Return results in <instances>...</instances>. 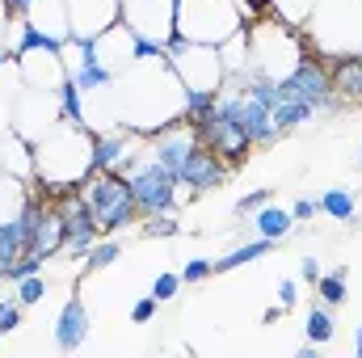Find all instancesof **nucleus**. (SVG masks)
Segmentation results:
<instances>
[{"label":"nucleus","instance_id":"f257e3e1","mask_svg":"<svg viewBox=\"0 0 362 358\" xmlns=\"http://www.w3.org/2000/svg\"><path fill=\"white\" fill-rule=\"evenodd\" d=\"M85 198H89L93 215H97V232H122L139 219V207H135V194H131V181L118 169H105V173H89L85 178Z\"/></svg>","mask_w":362,"mask_h":358},{"label":"nucleus","instance_id":"f03ea898","mask_svg":"<svg viewBox=\"0 0 362 358\" xmlns=\"http://www.w3.org/2000/svg\"><path fill=\"white\" fill-rule=\"evenodd\" d=\"M194 131H198V139L206 144V148H215L228 165H245L249 161V152H253V139L240 131V122H236V114H232V101L219 93V101H215V110L211 114H202L198 122H189Z\"/></svg>","mask_w":362,"mask_h":358},{"label":"nucleus","instance_id":"7ed1b4c3","mask_svg":"<svg viewBox=\"0 0 362 358\" xmlns=\"http://www.w3.org/2000/svg\"><path fill=\"white\" fill-rule=\"evenodd\" d=\"M55 211H59V219H64V253L85 258L93 249V241L101 236V232H97V215H93L89 198H85V185H64V190H55Z\"/></svg>","mask_w":362,"mask_h":358},{"label":"nucleus","instance_id":"20e7f679","mask_svg":"<svg viewBox=\"0 0 362 358\" xmlns=\"http://www.w3.org/2000/svg\"><path fill=\"white\" fill-rule=\"evenodd\" d=\"M127 181H131V194H135V207H139L144 219H148V215H173V211H177V185L181 181L173 178L165 165L144 161L139 169L127 173Z\"/></svg>","mask_w":362,"mask_h":358},{"label":"nucleus","instance_id":"39448f33","mask_svg":"<svg viewBox=\"0 0 362 358\" xmlns=\"http://www.w3.org/2000/svg\"><path fill=\"white\" fill-rule=\"evenodd\" d=\"M228 173H232V165H228L215 148H206V144L198 139L194 152H189L185 165H181L177 181L189 190V194H211V190H219V185L228 181Z\"/></svg>","mask_w":362,"mask_h":358},{"label":"nucleus","instance_id":"423d86ee","mask_svg":"<svg viewBox=\"0 0 362 358\" xmlns=\"http://www.w3.org/2000/svg\"><path fill=\"white\" fill-rule=\"evenodd\" d=\"M232 101V114H236V122H240V131L253 139V148H266V144H274L282 131L274 127L270 118V105H262L257 97H249V93H236V97H228Z\"/></svg>","mask_w":362,"mask_h":358},{"label":"nucleus","instance_id":"0eeeda50","mask_svg":"<svg viewBox=\"0 0 362 358\" xmlns=\"http://www.w3.org/2000/svg\"><path fill=\"white\" fill-rule=\"evenodd\" d=\"M85 337H89V308L81 304V295H72L64 304L59 321H55V346L59 350H81Z\"/></svg>","mask_w":362,"mask_h":358},{"label":"nucleus","instance_id":"6e6552de","mask_svg":"<svg viewBox=\"0 0 362 358\" xmlns=\"http://www.w3.org/2000/svg\"><path fill=\"white\" fill-rule=\"evenodd\" d=\"M329 85L341 101H362V55H333L329 59Z\"/></svg>","mask_w":362,"mask_h":358},{"label":"nucleus","instance_id":"1a4fd4ad","mask_svg":"<svg viewBox=\"0 0 362 358\" xmlns=\"http://www.w3.org/2000/svg\"><path fill=\"white\" fill-rule=\"evenodd\" d=\"M253 228H257V236H266V241H286L291 228H295V215H291L286 207L266 202L262 211H253Z\"/></svg>","mask_w":362,"mask_h":358},{"label":"nucleus","instance_id":"9d476101","mask_svg":"<svg viewBox=\"0 0 362 358\" xmlns=\"http://www.w3.org/2000/svg\"><path fill=\"white\" fill-rule=\"evenodd\" d=\"M122 156H127V139H122V131L118 135H93V173H105V169H118L122 165Z\"/></svg>","mask_w":362,"mask_h":358},{"label":"nucleus","instance_id":"9b49d317","mask_svg":"<svg viewBox=\"0 0 362 358\" xmlns=\"http://www.w3.org/2000/svg\"><path fill=\"white\" fill-rule=\"evenodd\" d=\"M21 253H25V228H21V215L0 219V278H4V270L13 266Z\"/></svg>","mask_w":362,"mask_h":358},{"label":"nucleus","instance_id":"f8f14e48","mask_svg":"<svg viewBox=\"0 0 362 358\" xmlns=\"http://www.w3.org/2000/svg\"><path fill=\"white\" fill-rule=\"evenodd\" d=\"M278 245H282V241H266V236H257L253 245H240V249H232L228 258H219V262H215V274H228V270L249 266V262H257V258H270Z\"/></svg>","mask_w":362,"mask_h":358},{"label":"nucleus","instance_id":"ddd939ff","mask_svg":"<svg viewBox=\"0 0 362 358\" xmlns=\"http://www.w3.org/2000/svg\"><path fill=\"white\" fill-rule=\"evenodd\" d=\"M55 93H59V122H64V127H85V122H89V118H85V101H81L85 93L76 89L68 76L59 81Z\"/></svg>","mask_w":362,"mask_h":358},{"label":"nucleus","instance_id":"4468645a","mask_svg":"<svg viewBox=\"0 0 362 358\" xmlns=\"http://www.w3.org/2000/svg\"><path fill=\"white\" fill-rule=\"evenodd\" d=\"M312 114H320L312 101H278V105L270 110V118H274L278 131H295V127H303Z\"/></svg>","mask_w":362,"mask_h":358},{"label":"nucleus","instance_id":"2eb2a0df","mask_svg":"<svg viewBox=\"0 0 362 358\" xmlns=\"http://www.w3.org/2000/svg\"><path fill=\"white\" fill-rule=\"evenodd\" d=\"M320 211L333 215L337 224H354L358 219V207H354V194L350 190H325L320 194Z\"/></svg>","mask_w":362,"mask_h":358},{"label":"nucleus","instance_id":"dca6fc26","mask_svg":"<svg viewBox=\"0 0 362 358\" xmlns=\"http://www.w3.org/2000/svg\"><path fill=\"white\" fill-rule=\"evenodd\" d=\"M219 101V89H181V118L198 122L202 114H211Z\"/></svg>","mask_w":362,"mask_h":358},{"label":"nucleus","instance_id":"f3484780","mask_svg":"<svg viewBox=\"0 0 362 358\" xmlns=\"http://www.w3.org/2000/svg\"><path fill=\"white\" fill-rule=\"evenodd\" d=\"M68 81L81 93H93V89H105V85L114 81V68H105V64H81V68L68 72Z\"/></svg>","mask_w":362,"mask_h":358},{"label":"nucleus","instance_id":"a211bd4d","mask_svg":"<svg viewBox=\"0 0 362 358\" xmlns=\"http://www.w3.org/2000/svg\"><path fill=\"white\" fill-rule=\"evenodd\" d=\"M316 295H320V304H325V308H337V304L346 299V266L320 274V278H316Z\"/></svg>","mask_w":362,"mask_h":358},{"label":"nucleus","instance_id":"6ab92c4d","mask_svg":"<svg viewBox=\"0 0 362 358\" xmlns=\"http://www.w3.org/2000/svg\"><path fill=\"white\" fill-rule=\"evenodd\" d=\"M303 333H308V342H316V346H325L329 337H333V316H329V308L320 304H312V312H308V321H303Z\"/></svg>","mask_w":362,"mask_h":358},{"label":"nucleus","instance_id":"aec40b11","mask_svg":"<svg viewBox=\"0 0 362 358\" xmlns=\"http://www.w3.org/2000/svg\"><path fill=\"white\" fill-rule=\"evenodd\" d=\"M122 258V249H118V241H93V249L85 253V274H97V270H110L114 262Z\"/></svg>","mask_w":362,"mask_h":358},{"label":"nucleus","instance_id":"412c9836","mask_svg":"<svg viewBox=\"0 0 362 358\" xmlns=\"http://www.w3.org/2000/svg\"><path fill=\"white\" fill-rule=\"evenodd\" d=\"M42 266H47V258L34 253V249H25L13 266L4 270V282H21V278H30V274H42Z\"/></svg>","mask_w":362,"mask_h":358},{"label":"nucleus","instance_id":"4be33fe9","mask_svg":"<svg viewBox=\"0 0 362 358\" xmlns=\"http://www.w3.org/2000/svg\"><path fill=\"white\" fill-rule=\"evenodd\" d=\"M13 287H17V291H13L17 304H25V308L38 304V299L47 295V278H42V274H30V278H21V282H13Z\"/></svg>","mask_w":362,"mask_h":358},{"label":"nucleus","instance_id":"5701e85b","mask_svg":"<svg viewBox=\"0 0 362 358\" xmlns=\"http://www.w3.org/2000/svg\"><path fill=\"white\" fill-rule=\"evenodd\" d=\"M177 232H181V224L173 215H148V224H144V236H152V241H169Z\"/></svg>","mask_w":362,"mask_h":358},{"label":"nucleus","instance_id":"b1692460","mask_svg":"<svg viewBox=\"0 0 362 358\" xmlns=\"http://www.w3.org/2000/svg\"><path fill=\"white\" fill-rule=\"evenodd\" d=\"M21 312H25V304H17V295L13 299H0V333H13L21 325Z\"/></svg>","mask_w":362,"mask_h":358},{"label":"nucleus","instance_id":"393cba45","mask_svg":"<svg viewBox=\"0 0 362 358\" xmlns=\"http://www.w3.org/2000/svg\"><path fill=\"white\" fill-rule=\"evenodd\" d=\"M211 274H215V262H206V258H194L189 266L181 270V282H189V287H194V282H206Z\"/></svg>","mask_w":362,"mask_h":358},{"label":"nucleus","instance_id":"a878e982","mask_svg":"<svg viewBox=\"0 0 362 358\" xmlns=\"http://www.w3.org/2000/svg\"><path fill=\"white\" fill-rule=\"evenodd\" d=\"M177 291H181V274H160V278L152 282V295H156L160 304H169Z\"/></svg>","mask_w":362,"mask_h":358},{"label":"nucleus","instance_id":"bb28decb","mask_svg":"<svg viewBox=\"0 0 362 358\" xmlns=\"http://www.w3.org/2000/svg\"><path fill=\"white\" fill-rule=\"evenodd\" d=\"M156 308H160V299H156V295H144V299L131 304V321H135V325H148V321L156 316Z\"/></svg>","mask_w":362,"mask_h":358},{"label":"nucleus","instance_id":"cd10ccee","mask_svg":"<svg viewBox=\"0 0 362 358\" xmlns=\"http://www.w3.org/2000/svg\"><path fill=\"white\" fill-rule=\"evenodd\" d=\"M270 198H274V190H253V194H245V198L236 202V215H253V211H262Z\"/></svg>","mask_w":362,"mask_h":358},{"label":"nucleus","instance_id":"c85d7f7f","mask_svg":"<svg viewBox=\"0 0 362 358\" xmlns=\"http://www.w3.org/2000/svg\"><path fill=\"white\" fill-rule=\"evenodd\" d=\"M295 299H299V287H295V278H282V282H278V308L286 312V308H295Z\"/></svg>","mask_w":362,"mask_h":358},{"label":"nucleus","instance_id":"c756f323","mask_svg":"<svg viewBox=\"0 0 362 358\" xmlns=\"http://www.w3.org/2000/svg\"><path fill=\"white\" fill-rule=\"evenodd\" d=\"M320 211V202H312V198H295V207H291V215H295V224H303V219H312Z\"/></svg>","mask_w":362,"mask_h":358},{"label":"nucleus","instance_id":"7c9ffc66","mask_svg":"<svg viewBox=\"0 0 362 358\" xmlns=\"http://www.w3.org/2000/svg\"><path fill=\"white\" fill-rule=\"evenodd\" d=\"M320 274H325V270H320L316 258H303V262H299V278H303V282H312V287H316V278H320Z\"/></svg>","mask_w":362,"mask_h":358},{"label":"nucleus","instance_id":"2f4dec72","mask_svg":"<svg viewBox=\"0 0 362 358\" xmlns=\"http://www.w3.org/2000/svg\"><path fill=\"white\" fill-rule=\"evenodd\" d=\"M30 4H34V0H4V8H8V13H25Z\"/></svg>","mask_w":362,"mask_h":358},{"label":"nucleus","instance_id":"473e14b6","mask_svg":"<svg viewBox=\"0 0 362 358\" xmlns=\"http://www.w3.org/2000/svg\"><path fill=\"white\" fill-rule=\"evenodd\" d=\"M354 354L362 358V325H358V329H354Z\"/></svg>","mask_w":362,"mask_h":358},{"label":"nucleus","instance_id":"72a5a7b5","mask_svg":"<svg viewBox=\"0 0 362 358\" xmlns=\"http://www.w3.org/2000/svg\"><path fill=\"white\" fill-rule=\"evenodd\" d=\"M8 59H17V55H8V51H0V68H4V64H8Z\"/></svg>","mask_w":362,"mask_h":358},{"label":"nucleus","instance_id":"f704fd0d","mask_svg":"<svg viewBox=\"0 0 362 358\" xmlns=\"http://www.w3.org/2000/svg\"><path fill=\"white\" fill-rule=\"evenodd\" d=\"M358 165H362V152H358Z\"/></svg>","mask_w":362,"mask_h":358},{"label":"nucleus","instance_id":"c9c22d12","mask_svg":"<svg viewBox=\"0 0 362 358\" xmlns=\"http://www.w3.org/2000/svg\"><path fill=\"white\" fill-rule=\"evenodd\" d=\"M0 337H4V333H0Z\"/></svg>","mask_w":362,"mask_h":358}]
</instances>
